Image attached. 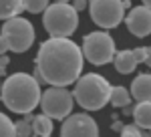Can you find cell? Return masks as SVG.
I'll return each instance as SVG.
<instances>
[{
  "label": "cell",
  "mask_w": 151,
  "mask_h": 137,
  "mask_svg": "<svg viewBox=\"0 0 151 137\" xmlns=\"http://www.w3.org/2000/svg\"><path fill=\"white\" fill-rule=\"evenodd\" d=\"M0 77H2V73H0ZM0 87H2V85H0Z\"/></svg>",
  "instance_id": "cell-28"
},
{
  "label": "cell",
  "mask_w": 151,
  "mask_h": 137,
  "mask_svg": "<svg viewBox=\"0 0 151 137\" xmlns=\"http://www.w3.org/2000/svg\"><path fill=\"white\" fill-rule=\"evenodd\" d=\"M22 6L26 12L38 14V12H45V8L48 6V0H22Z\"/></svg>",
  "instance_id": "cell-18"
},
{
  "label": "cell",
  "mask_w": 151,
  "mask_h": 137,
  "mask_svg": "<svg viewBox=\"0 0 151 137\" xmlns=\"http://www.w3.org/2000/svg\"><path fill=\"white\" fill-rule=\"evenodd\" d=\"M141 2H143L145 6H149V8H151V0H141Z\"/></svg>",
  "instance_id": "cell-26"
},
{
  "label": "cell",
  "mask_w": 151,
  "mask_h": 137,
  "mask_svg": "<svg viewBox=\"0 0 151 137\" xmlns=\"http://www.w3.org/2000/svg\"><path fill=\"white\" fill-rule=\"evenodd\" d=\"M42 26L48 36H73L79 26V12L70 2L48 4L42 14Z\"/></svg>",
  "instance_id": "cell-4"
},
{
  "label": "cell",
  "mask_w": 151,
  "mask_h": 137,
  "mask_svg": "<svg viewBox=\"0 0 151 137\" xmlns=\"http://www.w3.org/2000/svg\"><path fill=\"white\" fill-rule=\"evenodd\" d=\"M22 10V0H0V20H8L12 16H18Z\"/></svg>",
  "instance_id": "cell-15"
},
{
  "label": "cell",
  "mask_w": 151,
  "mask_h": 137,
  "mask_svg": "<svg viewBox=\"0 0 151 137\" xmlns=\"http://www.w3.org/2000/svg\"><path fill=\"white\" fill-rule=\"evenodd\" d=\"M147 133H149V135H151V131H147Z\"/></svg>",
  "instance_id": "cell-29"
},
{
  "label": "cell",
  "mask_w": 151,
  "mask_h": 137,
  "mask_svg": "<svg viewBox=\"0 0 151 137\" xmlns=\"http://www.w3.org/2000/svg\"><path fill=\"white\" fill-rule=\"evenodd\" d=\"M89 14L91 20L103 30H111L123 22L125 6L123 0H89Z\"/></svg>",
  "instance_id": "cell-8"
},
{
  "label": "cell",
  "mask_w": 151,
  "mask_h": 137,
  "mask_svg": "<svg viewBox=\"0 0 151 137\" xmlns=\"http://www.w3.org/2000/svg\"><path fill=\"white\" fill-rule=\"evenodd\" d=\"M81 50H83V57L91 65H97V67L113 63V57L117 53L115 40L107 30H95V32L85 34Z\"/></svg>",
  "instance_id": "cell-5"
},
{
  "label": "cell",
  "mask_w": 151,
  "mask_h": 137,
  "mask_svg": "<svg viewBox=\"0 0 151 137\" xmlns=\"http://www.w3.org/2000/svg\"><path fill=\"white\" fill-rule=\"evenodd\" d=\"M6 50H8V46H6V43H4L2 34H0V55H6Z\"/></svg>",
  "instance_id": "cell-24"
},
{
  "label": "cell",
  "mask_w": 151,
  "mask_h": 137,
  "mask_svg": "<svg viewBox=\"0 0 151 137\" xmlns=\"http://www.w3.org/2000/svg\"><path fill=\"white\" fill-rule=\"evenodd\" d=\"M123 20H125V26L129 28V32L137 38H145L151 34V8L145 4L131 8Z\"/></svg>",
  "instance_id": "cell-10"
},
{
  "label": "cell",
  "mask_w": 151,
  "mask_h": 137,
  "mask_svg": "<svg viewBox=\"0 0 151 137\" xmlns=\"http://www.w3.org/2000/svg\"><path fill=\"white\" fill-rule=\"evenodd\" d=\"M60 135L63 137H95L99 135V127L95 123V119L89 113H70L69 117L63 119V127H60Z\"/></svg>",
  "instance_id": "cell-9"
},
{
  "label": "cell",
  "mask_w": 151,
  "mask_h": 137,
  "mask_svg": "<svg viewBox=\"0 0 151 137\" xmlns=\"http://www.w3.org/2000/svg\"><path fill=\"white\" fill-rule=\"evenodd\" d=\"M111 129H115V131H119V133H121V129H123V123H121V121H113V123H111Z\"/></svg>",
  "instance_id": "cell-25"
},
{
  "label": "cell",
  "mask_w": 151,
  "mask_h": 137,
  "mask_svg": "<svg viewBox=\"0 0 151 137\" xmlns=\"http://www.w3.org/2000/svg\"><path fill=\"white\" fill-rule=\"evenodd\" d=\"M85 57L70 36H50L45 40L35 58V79L42 85L69 87L81 77Z\"/></svg>",
  "instance_id": "cell-1"
},
{
  "label": "cell",
  "mask_w": 151,
  "mask_h": 137,
  "mask_svg": "<svg viewBox=\"0 0 151 137\" xmlns=\"http://www.w3.org/2000/svg\"><path fill=\"white\" fill-rule=\"evenodd\" d=\"M40 83L35 75L28 73H12L8 75L0 87V101L12 113H32L40 103Z\"/></svg>",
  "instance_id": "cell-2"
},
{
  "label": "cell",
  "mask_w": 151,
  "mask_h": 137,
  "mask_svg": "<svg viewBox=\"0 0 151 137\" xmlns=\"http://www.w3.org/2000/svg\"><path fill=\"white\" fill-rule=\"evenodd\" d=\"M143 63L151 68V46H145V61Z\"/></svg>",
  "instance_id": "cell-23"
},
{
  "label": "cell",
  "mask_w": 151,
  "mask_h": 137,
  "mask_svg": "<svg viewBox=\"0 0 151 137\" xmlns=\"http://www.w3.org/2000/svg\"><path fill=\"white\" fill-rule=\"evenodd\" d=\"M131 115L137 127H141L143 131H151V101H137V105H133Z\"/></svg>",
  "instance_id": "cell-13"
},
{
  "label": "cell",
  "mask_w": 151,
  "mask_h": 137,
  "mask_svg": "<svg viewBox=\"0 0 151 137\" xmlns=\"http://www.w3.org/2000/svg\"><path fill=\"white\" fill-rule=\"evenodd\" d=\"M38 107H40L42 113H47L50 119L63 121L65 117H69V115L73 113V107H75L73 91H67V87L50 85L47 91L40 93V103H38Z\"/></svg>",
  "instance_id": "cell-7"
},
{
  "label": "cell",
  "mask_w": 151,
  "mask_h": 137,
  "mask_svg": "<svg viewBox=\"0 0 151 137\" xmlns=\"http://www.w3.org/2000/svg\"><path fill=\"white\" fill-rule=\"evenodd\" d=\"M70 4H73V8L77 12H81V10H85L87 6H89V0H70Z\"/></svg>",
  "instance_id": "cell-21"
},
{
  "label": "cell",
  "mask_w": 151,
  "mask_h": 137,
  "mask_svg": "<svg viewBox=\"0 0 151 137\" xmlns=\"http://www.w3.org/2000/svg\"><path fill=\"white\" fill-rule=\"evenodd\" d=\"M2 38H4V43L8 46V50L12 53H26L32 43H35V28H32V24L28 22L26 18H22L20 14L18 16H12L8 20H4V26H2Z\"/></svg>",
  "instance_id": "cell-6"
},
{
  "label": "cell",
  "mask_w": 151,
  "mask_h": 137,
  "mask_svg": "<svg viewBox=\"0 0 151 137\" xmlns=\"http://www.w3.org/2000/svg\"><path fill=\"white\" fill-rule=\"evenodd\" d=\"M0 135H14V123L4 113H0Z\"/></svg>",
  "instance_id": "cell-19"
},
{
  "label": "cell",
  "mask_w": 151,
  "mask_h": 137,
  "mask_svg": "<svg viewBox=\"0 0 151 137\" xmlns=\"http://www.w3.org/2000/svg\"><path fill=\"white\" fill-rule=\"evenodd\" d=\"M32 117H35L32 113H26L22 121H16L14 123V135H20V137L35 135V131H32Z\"/></svg>",
  "instance_id": "cell-17"
},
{
  "label": "cell",
  "mask_w": 151,
  "mask_h": 137,
  "mask_svg": "<svg viewBox=\"0 0 151 137\" xmlns=\"http://www.w3.org/2000/svg\"><path fill=\"white\" fill-rule=\"evenodd\" d=\"M73 97H75V103H79L85 111H101L109 103L111 83L97 73L83 75L75 81Z\"/></svg>",
  "instance_id": "cell-3"
},
{
  "label": "cell",
  "mask_w": 151,
  "mask_h": 137,
  "mask_svg": "<svg viewBox=\"0 0 151 137\" xmlns=\"http://www.w3.org/2000/svg\"><path fill=\"white\" fill-rule=\"evenodd\" d=\"M131 93H129L127 87L123 85H117V87H111V97H109V103L113 107H125V105H131Z\"/></svg>",
  "instance_id": "cell-16"
},
{
  "label": "cell",
  "mask_w": 151,
  "mask_h": 137,
  "mask_svg": "<svg viewBox=\"0 0 151 137\" xmlns=\"http://www.w3.org/2000/svg\"><path fill=\"white\" fill-rule=\"evenodd\" d=\"M8 63H10V58L6 57V55H0V73H2V75H6V67H8Z\"/></svg>",
  "instance_id": "cell-22"
},
{
  "label": "cell",
  "mask_w": 151,
  "mask_h": 137,
  "mask_svg": "<svg viewBox=\"0 0 151 137\" xmlns=\"http://www.w3.org/2000/svg\"><path fill=\"white\" fill-rule=\"evenodd\" d=\"M55 2H70V0H55Z\"/></svg>",
  "instance_id": "cell-27"
},
{
  "label": "cell",
  "mask_w": 151,
  "mask_h": 137,
  "mask_svg": "<svg viewBox=\"0 0 151 137\" xmlns=\"http://www.w3.org/2000/svg\"><path fill=\"white\" fill-rule=\"evenodd\" d=\"M145 131L141 129V127H137L135 123H131V125H123V129H121V135H143Z\"/></svg>",
  "instance_id": "cell-20"
},
{
  "label": "cell",
  "mask_w": 151,
  "mask_h": 137,
  "mask_svg": "<svg viewBox=\"0 0 151 137\" xmlns=\"http://www.w3.org/2000/svg\"><path fill=\"white\" fill-rule=\"evenodd\" d=\"M113 65H115V71L117 73H121V75H129V73H133L135 67L139 65V58L135 55V50H117L115 57H113Z\"/></svg>",
  "instance_id": "cell-11"
},
{
  "label": "cell",
  "mask_w": 151,
  "mask_h": 137,
  "mask_svg": "<svg viewBox=\"0 0 151 137\" xmlns=\"http://www.w3.org/2000/svg\"><path fill=\"white\" fill-rule=\"evenodd\" d=\"M131 97L135 101H151V75L139 73L131 83Z\"/></svg>",
  "instance_id": "cell-12"
},
{
  "label": "cell",
  "mask_w": 151,
  "mask_h": 137,
  "mask_svg": "<svg viewBox=\"0 0 151 137\" xmlns=\"http://www.w3.org/2000/svg\"><path fill=\"white\" fill-rule=\"evenodd\" d=\"M32 131H35V135H40V137L50 135L52 133V119L47 113L35 115L32 117Z\"/></svg>",
  "instance_id": "cell-14"
}]
</instances>
